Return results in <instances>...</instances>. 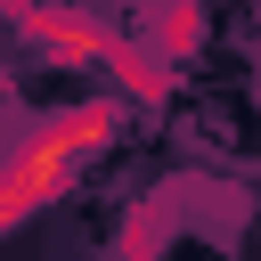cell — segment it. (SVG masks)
Wrapping results in <instances>:
<instances>
[{
  "label": "cell",
  "instance_id": "6da1fadb",
  "mask_svg": "<svg viewBox=\"0 0 261 261\" xmlns=\"http://www.w3.org/2000/svg\"><path fill=\"white\" fill-rule=\"evenodd\" d=\"M122 130V106L114 98H82V106H57V114H41L33 130H16V147H8V179H0V220L8 228H24L106 139Z\"/></svg>",
  "mask_w": 261,
  "mask_h": 261
},
{
  "label": "cell",
  "instance_id": "7a4b0ae2",
  "mask_svg": "<svg viewBox=\"0 0 261 261\" xmlns=\"http://www.w3.org/2000/svg\"><path fill=\"white\" fill-rule=\"evenodd\" d=\"M24 33H41L49 49H65V57H82V65H106V73H122L139 106H155V98L171 90L155 57H139V49L122 41V33H106V24H90V16H57V8H24Z\"/></svg>",
  "mask_w": 261,
  "mask_h": 261
},
{
  "label": "cell",
  "instance_id": "3957f363",
  "mask_svg": "<svg viewBox=\"0 0 261 261\" xmlns=\"http://www.w3.org/2000/svg\"><path fill=\"white\" fill-rule=\"evenodd\" d=\"M253 8H261V0H253Z\"/></svg>",
  "mask_w": 261,
  "mask_h": 261
}]
</instances>
